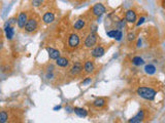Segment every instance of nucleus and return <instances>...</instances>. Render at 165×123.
I'll return each mask as SVG.
<instances>
[{
  "instance_id": "423d86ee",
  "label": "nucleus",
  "mask_w": 165,
  "mask_h": 123,
  "mask_svg": "<svg viewBox=\"0 0 165 123\" xmlns=\"http://www.w3.org/2000/svg\"><path fill=\"white\" fill-rule=\"evenodd\" d=\"M17 24L19 26V28H25L26 24H27V21H28V16H27V12H21L18 16V19H17Z\"/></svg>"
},
{
  "instance_id": "393cba45",
  "label": "nucleus",
  "mask_w": 165,
  "mask_h": 123,
  "mask_svg": "<svg viewBox=\"0 0 165 123\" xmlns=\"http://www.w3.org/2000/svg\"><path fill=\"white\" fill-rule=\"evenodd\" d=\"M127 39H128V41L134 40V39H135V34H134V33H129L127 36Z\"/></svg>"
},
{
  "instance_id": "6ab92c4d",
  "label": "nucleus",
  "mask_w": 165,
  "mask_h": 123,
  "mask_svg": "<svg viewBox=\"0 0 165 123\" xmlns=\"http://www.w3.org/2000/svg\"><path fill=\"white\" fill-rule=\"evenodd\" d=\"M93 105H94L95 107L96 108H101V107H103L104 105H105V99H96L93 102Z\"/></svg>"
},
{
  "instance_id": "7c9ffc66",
  "label": "nucleus",
  "mask_w": 165,
  "mask_h": 123,
  "mask_svg": "<svg viewBox=\"0 0 165 123\" xmlns=\"http://www.w3.org/2000/svg\"><path fill=\"white\" fill-rule=\"evenodd\" d=\"M59 109H61V107H60V106H58V107H55V108H54V110H59Z\"/></svg>"
},
{
  "instance_id": "39448f33",
  "label": "nucleus",
  "mask_w": 165,
  "mask_h": 123,
  "mask_svg": "<svg viewBox=\"0 0 165 123\" xmlns=\"http://www.w3.org/2000/svg\"><path fill=\"white\" fill-rule=\"evenodd\" d=\"M105 12V7L101 3H96L92 7V14L95 16H100Z\"/></svg>"
},
{
  "instance_id": "cd10ccee",
  "label": "nucleus",
  "mask_w": 165,
  "mask_h": 123,
  "mask_svg": "<svg viewBox=\"0 0 165 123\" xmlns=\"http://www.w3.org/2000/svg\"><path fill=\"white\" fill-rule=\"evenodd\" d=\"M144 21H146V18H144V16H142V18H140V19H139V22L137 23V26H140V25L142 24Z\"/></svg>"
},
{
  "instance_id": "f3484780",
  "label": "nucleus",
  "mask_w": 165,
  "mask_h": 123,
  "mask_svg": "<svg viewBox=\"0 0 165 123\" xmlns=\"http://www.w3.org/2000/svg\"><path fill=\"white\" fill-rule=\"evenodd\" d=\"M84 27H85V21L83 19H79L74 23V25H73V28L76 30H78V31L82 30Z\"/></svg>"
},
{
  "instance_id": "6e6552de",
  "label": "nucleus",
  "mask_w": 165,
  "mask_h": 123,
  "mask_svg": "<svg viewBox=\"0 0 165 123\" xmlns=\"http://www.w3.org/2000/svg\"><path fill=\"white\" fill-rule=\"evenodd\" d=\"M82 70H83V66H82V64L80 63V62H76V63H74L73 64V66L71 67L70 69V74L71 75H78V74H80V73L82 72Z\"/></svg>"
},
{
  "instance_id": "20e7f679",
  "label": "nucleus",
  "mask_w": 165,
  "mask_h": 123,
  "mask_svg": "<svg viewBox=\"0 0 165 123\" xmlns=\"http://www.w3.org/2000/svg\"><path fill=\"white\" fill-rule=\"evenodd\" d=\"M79 45H80L79 35L76 34V33L69 35V37H68V46L73 49V48H76Z\"/></svg>"
},
{
  "instance_id": "4be33fe9",
  "label": "nucleus",
  "mask_w": 165,
  "mask_h": 123,
  "mask_svg": "<svg viewBox=\"0 0 165 123\" xmlns=\"http://www.w3.org/2000/svg\"><path fill=\"white\" fill-rule=\"evenodd\" d=\"M43 3V0H32V5L34 7H38Z\"/></svg>"
},
{
  "instance_id": "4468645a",
  "label": "nucleus",
  "mask_w": 165,
  "mask_h": 123,
  "mask_svg": "<svg viewBox=\"0 0 165 123\" xmlns=\"http://www.w3.org/2000/svg\"><path fill=\"white\" fill-rule=\"evenodd\" d=\"M56 64L59 66V67H62V68H65L67 67L68 65H69V60L66 59V58H62V56H60L56 60Z\"/></svg>"
},
{
  "instance_id": "aec40b11",
  "label": "nucleus",
  "mask_w": 165,
  "mask_h": 123,
  "mask_svg": "<svg viewBox=\"0 0 165 123\" xmlns=\"http://www.w3.org/2000/svg\"><path fill=\"white\" fill-rule=\"evenodd\" d=\"M132 64L134 65V66H141V65L144 64V62L140 56H134L132 59Z\"/></svg>"
},
{
  "instance_id": "5701e85b",
  "label": "nucleus",
  "mask_w": 165,
  "mask_h": 123,
  "mask_svg": "<svg viewBox=\"0 0 165 123\" xmlns=\"http://www.w3.org/2000/svg\"><path fill=\"white\" fill-rule=\"evenodd\" d=\"M123 37V33L121 30H117V34H116V37H115V39L118 41H120L121 39H122Z\"/></svg>"
},
{
  "instance_id": "7ed1b4c3",
  "label": "nucleus",
  "mask_w": 165,
  "mask_h": 123,
  "mask_svg": "<svg viewBox=\"0 0 165 123\" xmlns=\"http://www.w3.org/2000/svg\"><path fill=\"white\" fill-rule=\"evenodd\" d=\"M37 26H38L37 20L35 18H30V19H28L27 24L25 26V31L27 33H33L37 29Z\"/></svg>"
},
{
  "instance_id": "b1692460",
  "label": "nucleus",
  "mask_w": 165,
  "mask_h": 123,
  "mask_svg": "<svg viewBox=\"0 0 165 123\" xmlns=\"http://www.w3.org/2000/svg\"><path fill=\"white\" fill-rule=\"evenodd\" d=\"M117 34V30H111V31H108L107 32V36H109L111 38H115Z\"/></svg>"
},
{
  "instance_id": "412c9836",
  "label": "nucleus",
  "mask_w": 165,
  "mask_h": 123,
  "mask_svg": "<svg viewBox=\"0 0 165 123\" xmlns=\"http://www.w3.org/2000/svg\"><path fill=\"white\" fill-rule=\"evenodd\" d=\"M8 119V115L7 113L5 111H2V112L0 113V122L1 123H5Z\"/></svg>"
},
{
  "instance_id": "ddd939ff",
  "label": "nucleus",
  "mask_w": 165,
  "mask_h": 123,
  "mask_svg": "<svg viewBox=\"0 0 165 123\" xmlns=\"http://www.w3.org/2000/svg\"><path fill=\"white\" fill-rule=\"evenodd\" d=\"M95 69V66L92 61H86L84 64V70L86 73H92Z\"/></svg>"
},
{
  "instance_id": "9d476101",
  "label": "nucleus",
  "mask_w": 165,
  "mask_h": 123,
  "mask_svg": "<svg viewBox=\"0 0 165 123\" xmlns=\"http://www.w3.org/2000/svg\"><path fill=\"white\" fill-rule=\"evenodd\" d=\"M46 51H48L51 60H57L58 58H60V51L58 49H55V48L52 47H46Z\"/></svg>"
},
{
  "instance_id": "9b49d317",
  "label": "nucleus",
  "mask_w": 165,
  "mask_h": 123,
  "mask_svg": "<svg viewBox=\"0 0 165 123\" xmlns=\"http://www.w3.org/2000/svg\"><path fill=\"white\" fill-rule=\"evenodd\" d=\"M42 21L44 24H51V23H53V22L55 21V14H53V12L48 11V12H46V14H43Z\"/></svg>"
},
{
  "instance_id": "1a4fd4ad",
  "label": "nucleus",
  "mask_w": 165,
  "mask_h": 123,
  "mask_svg": "<svg viewBox=\"0 0 165 123\" xmlns=\"http://www.w3.org/2000/svg\"><path fill=\"white\" fill-rule=\"evenodd\" d=\"M126 21L128 22V23H131V24H133V23H135L136 22V14L134 10H131V9H129V10L126 11Z\"/></svg>"
},
{
  "instance_id": "f03ea898",
  "label": "nucleus",
  "mask_w": 165,
  "mask_h": 123,
  "mask_svg": "<svg viewBox=\"0 0 165 123\" xmlns=\"http://www.w3.org/2000/svg\"><path fill=\"white\" fill-rule=\"evenodd\" d=\"M84 43H85V46L88 48H91L94 45H96V43H97V35H96V33L91 32L90 34L87 35Z\"/></svg>"
},
{
  "instance_id": "c756f323",
  "label": "nucleus",
  "mask_w": 165,
  "mask_h": 123,
  "mask_svg": "<svg viewBox=\"0 0 165 123\" xmlns=\"http://www.w3.org/2000/svg\"><path fill=\"white\" fill-rule=\"evenodd\" d=\"M52 77H53V74H52V73L51 74H48V75H46V78H52Z\"/></svg>"
},
{
  "instance_id": "a878e982",
  "label": "nucleus",
  "mask_w": 165,
  "mask_h": 123,
  "mask_svg": "<svg viewBox=\"0 0 165 123\" xmlns=\"http://www.w3.org/2000/svg\"><path fill=\"white\" fill-rule=\"evenodd\" d=\"M91 81H92V79H91V78H90V77H87L86 79H85V80L83 81V83H82V84H83V85H88L89 83H91Z\"/></svg>"
},
{
  "instance_id": "dca6fc26",
  "label": "nucleus",
  "mask_w": 165,
  "mask_h": 123,
  "mask_svg": "<svg viewBox=\"0 0 165 123\" xmlns=\"http://www.w3.org/2000/svg\"><path fill=\"white\" fill-rule=\"evenodd\" d=\"M73 111H74V113L79 117H87V115H88V112L85 109H83V108H74Z\"/></svg>"
},
{
  "instance_id": "bb28decb",
  "label": "nucleus",
  "mask_w": 165,
  "mask_h": 123,
  "mask_svg": "<svg viewBox=\"0 0 165 123\" xmlns=\"http://www.w3.org/2000/svg\"><path fill=\"white\" fill-rule=\"evenodd\" d=\"M17 22H18V21H16V19H11V20H9V21L7 22V23H6L5 25H9V26H11V25L16 24Z\"/></svg>"
},
{
  "instance_id": "2eb2a0df",
  "label": "nucleus",
  "mask_w": 165,
  "mask_h": 123,
  "mask_svg": "<svg viewBox=\"0 0 165 123\" xmlns=\"http://www.w3.org/2000/svg\"><path fill=\"white\" fill-rule=\"evenodd\" d=\"M4 32H5L6 38L9 39V40L14 37V28L11 27V26H9V25H5V27H4Z\"/></svg>"
},
{
  "instance_id": "f8f14e48",
  "label": "nucleus",
  "mask_w": 165,
  "mask_h": 123,
  "mask_svg": "<svg viewBox=\"0 0 165 123\" xmlns=\"http://www.w3.org/2000/svg\"><path fill=\"white\" fill-rule=\"evenodd\" d=\"M144 111H139L137 115H135L133 118H131L129 120L130 123H138V122H141L144 120Z\"/></svg>"
},
{
  "instance_id": "0eeeda50",
  "label": "nucleus",
  "mask_w": 165,
  "mask_h": 123,
  "mask_svg": "<svg viewBox=\"0 0 165 123\" xmlns=\"http://www.w3.org/2000/svg\"><path fill=\"white\" fill-rule=\"evenodd\" d=\"M105 54V49H104V47L103 46H96V47L94 48L92 50V56L93 58H100V56H102L103 54Z\"/></svg>"
},
{
  "instance_id": "a211bd4d",
  "label": "nucleus",
  "mask_w": 165,
  "mask_h": 123,
  "mask_svg": "<svg viewBox=\"0 0 165 123\" xmlns=\"http://www.w3.org/2000/svg\"><path fill=\"white\" fill-rule=\"evenodd\" d=\"M144 72L146 74H149V75H153L156 72V68L153 65H146V67H144Z\"/></svg>"
},
{
  "instance_id": "c85d7f7f",
  "label": "nucleus",
  "mask_w": 165,
  "mask_h": 123,
  "mask_svg": "<svg viewBox=\"0 0 165 123\" xmlns=\"http://www.w3.org/2000/svg\"><path fill=\"white\" fill-rule=\"evenodd\" d=\"M96 30H97V27H96V26H93V27H92V30H91V32L96 33Z\"/></svg>"
},
{
  "instance_id": "f257e3e1",
  "label": "nucleus",
  "mask_w": 165,
  "mask_h": 123,
  "mask_svg": "<svg viewBox=\"0 0 165 123\" xmlns=\"http://www.w3.org/2000/svg\"><path fill=\"white\" fill-rule=\"evenodd\" d=\"M137 94L144 99L153 101L156 96V90L151 87H148V86H141L137 89Z\"/></svg>"
}]
</instances>
